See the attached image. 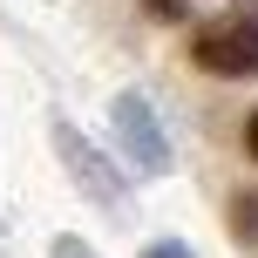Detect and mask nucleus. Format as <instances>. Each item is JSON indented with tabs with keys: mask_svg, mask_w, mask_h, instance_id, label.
<instances>
[{
	"mask_svg": "<svg viewBox=\"0 0 258 258\" xmlns=\"http://www.w3.org/2000/svg\"><path fill=\"white\" fill-rule=\"evenodd\" d=\"M190 54H197L204 75H258V0L218 14L211 27H197Z\"/></svg>",
	"mask_w": 258,
	"mask_h": 258,
	"instance_id": "1",
	"label": "nucleus"
},
{
	"mask_svg": "<svg viewBox=\"0 0 258 258\" xmlns=\"http://www.w3.org/2000/svg\"><path fill=\"white\" fill-rule=\"evenodd\" d=\"M116 136H122V150H129V163L136 170H170V143H163V129H156V109L143 102V95H116Z\"/></svg>",
	"mask_w": 258,
	"mask_h": 258,
	"instance_id": "2",
	"label": "nucleus"
},
{
	"mask_svg": "<svg viewBox=\"0 0 258 258\" xmlns=\"http://www.w3.org/2000/svg\"><path fill=\"white\" fill-rule=\"evenodd\" d=\"M54 143H61V156H68V170H75V183H89V197H102V204H109V197H122V183L102 170V156H95V150H89V143H82L68 122L54 129Z\"/></svg>",
	"mask_w": 258,
	"mask_h": 258,
	"instance_id": "3",
	"label": "nucleus"
},
{
	"mask_svg": "<svg viewBox=\"0 0 258 258\" xmlns=\"http://www.w3.org/2000/svg\"><path fill=\"white\" fill-rule=\"evenodd\" d=\"M48 258H95V251L82 245V238H54V251H48Z\"/></svg>",
	"mask_w": 258,
	"mask_h": 258,
	"instance_id": "4",
	"label": "nucleus"
},
{
	"mask_svg": "<svg viewBox=\"0 0 258 258\" xmlns=\"http://www.w3.org/2000/svg\"><path fill=\"white\" fill-rule=\"evenodd\" d=\"M143 258H190V245H177V238H163V245H150Z\"/></svg>",
	"mask_w": 258,
	"mask_h": 258,
	"instance_id": "5",
	"label": "nucleus"
},
{
	"mask_svg": "<svg viewBox=\"0 0 258 258\" xmlns=\"http://www.w3.org/2000/svg\"><path fill=\"white\" fill-rule=\"evenodd\" d=\"M150 7H156V14H183V0H150Z\"/></svg>",
	"mask_w": 258,
	"mask_h": 258,
	"instance_id": "6",
	"label": "nucleus"
},
{
	"mask_svg": "<svg viewBox=\"0 0 258 258\" xmlns=\"http://www.w3.org/2000/svg\"><path fill=\"white\" fill-rule=\"evenodd\" d=\"M245 143H251V156H258V116H251V129H245Z\"/></svg>",
	"mask_w": 258,
	"mask_h": 258,
	"instance_id": "7",
	"label": "nucleus"
}]
</instances>
